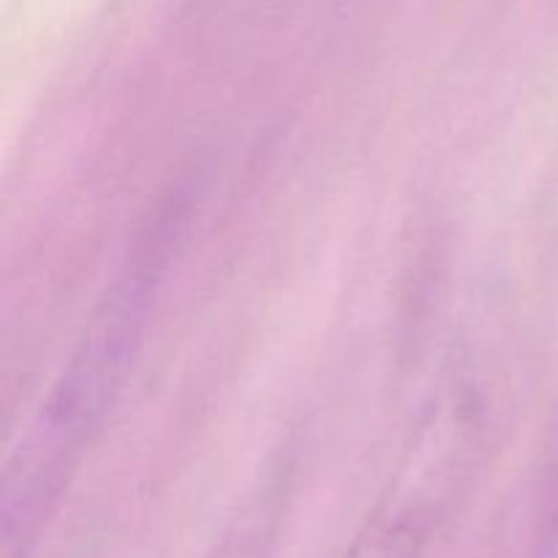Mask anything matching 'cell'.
<instances>
[{
    "mask_svg": "<svg viewBox=\"0 0 558 558\" xmlns=\"http://www.w3.org/2000/svg\"><path fill=\"white\" fill-rule=\"evenodd\" d=\"M158 248L120 276L93 316L80 349L54 379L36 417L11 452L3 474V558H22L69 488L87 447L101 434L134 368Z\"/></svg>",
    "mask_w": 558,
    "mask_h": 558,
    "instance_id": "6da1fadb",
    "label": "cell"
},
{
    "mask_svg": "<svg viewBox=\"0 0 558 558\" xmlns=\"http://www.w3.org/2000/svg\"><path fill=\"white\" fill-rule=\"evenodd\" d=\"M428 507L403 501L390 505L374 515V521L360 532L347 558H423L430 537Z\"/></svg>",
    "mask_w": 558,
    "mask_h": 558,
    "instance_id": "7a4b0ae2",
    "label": "cell"
},
{
    "mask_svg": "<svg viewBox=\"0 0 558 558\" xmlns=\"http://www.w3.org/2000/svg\"><path fill=\"white\" fill-rule=\"evenodd\" d=\"M276 526L278 490L265 488L234 518V523L227 529L210 558H272Z\"/></svg>",
    "mask_w": 558,
    "mask_h": 558,
    "instance_id": "3957f363",
    "label": "cell"
}]
</instances>
